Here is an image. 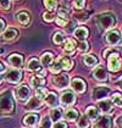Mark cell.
<instances>
[{
  "mask_svg": "<svg viewBox=\"0 0 122 128\" xmlns=\"http://www.w3.org/2000/svg\"><path fill=\"white\" fill-rule=\"evenodd\" d=\"M46 95H48V90L43 87L36 90V98H38L39 100H45Z\"/></svg>",
  "mask_w": 122,
  "mask_h": 128,
  "instance_id": "836d02e7",
  "label": "cell"
},
{
  "mask_svg": "<svg viewBox=\"0 0 122 128\" xmlns=\"http://www.w3.org/2000/svg\"><path fill=\"white\" fill-rule=\"evenodd\" d=\"M83 62H84V65L87 66V67H94V66H96L98 65V59L94 56V55H86L84 58H83Z\"/></svg>",
  "mask_w": 122,
  "mask_h": 128,
  "instance_id": "cb8c5ba5",
  "label": "cell"
},
{
  "mask_svg": "<svg viewBox=\"0 0 122 128\" xmlns=\"http://www.w3.org/2000/svg\"><path fill=\"white\" fill-rule=\"evenodd\" d=\"M0 8H1L2 10H9L11 8L10 0H0Z\"/></svg>",
  "mask_w": 122,
  "mask_h": 128,
  "instance_id": "60d3db41",
  "label": "cell"
},
{
  "mask_svg": "<svg viewBox=\"0 0 122 128\" xmlns=\"http://www.w3.org/2000/svg\"><path fill=\"white\" fill-rule=\"evenodd\" d=\"M0 54H1V49H0Z\"/></svg>",
  "mask_w": 122,
  "mask_h": 128,
  "instance_id": "c3c4849f",
  "label": "cell"
},
{
  "mask_svg": "<svg viewBox=\"0 0 122 128\" xmlns=\"http://www.w3.org/2000/svg\"><path fill=\"white\" fill-rule=\"evenodd\" d=\"M74 48H76V44H74L73 39L68 38V39L65 40L64 46H62V50H64L66 54H72V52H73V50H74Z\"/></svg>",
  "mask_w": 122,
  "mask_h": 128,
  "instance_id": "603a6c76",
  "label": "cell"
},
{
  "mask_svg": "<svg viewBox=\"0 0 122 128\" xmlns=\"http://www.w3.org/2000/svg\"><path fill=\"white\" fill-rule=\"evenodd\" d=\"M60 62H61V66H62V70H70L72 67V61L68 58L64 56V58H60Z\"/></svg>",
  "mask_w": 122,
  "mask_h": 128,
  "instance_id": "d6a6232c",
  "label": "cell"
},
{
  "mask_svg": "<svg viewBox=\"0 0 122 128\" xmlns=\"http://www.w3.org/2000/svg\"><path fill=\"white\" fill-rule=\"evenodd\" d=\"M74 18H76V21H80V22H84V21L88 20L89 17H88V14L83 12V14H76V15H74Z\"/></svg>",
  "mask_w": 122,
  "mask_h": 128,
  "instance_id": "8d00e7d4",
  "label": "cell"
},
{
  "mask_svg": "<svg viewBox=\"0 0 122 128\" xmlns=\"http://www.w3.org/2000/svg\"><path fill=\"white\" fill-rule=\"evenodd\" d=\"M4 70H5V67H4V65H2V64L0 62V73H1V72H2Z\"/></svg>",
  "mask_w": 122,
  "mask_h": 128,
  "instance_id": "f6af8a7d",
  "label": "cell"
},
{
  "mask_svg": "<svg viewBox=\"0 0 122 128\" xmlns=\"http://www.w3.org/2000/svg\"><path fill=\"white\" fill-rule=\"evenodd\" d=\"M5 79H6L8 82H10V83L17 84L21 79H22V72H21L20 70H17V68L10 70V71H8V72H6V74H5Z\"/></svg>",
  "mask_w": 122,
  "mask_h": 128,
  "instance_id": "8992f818",
  "label": "cell"
},
{
  "mask_svg": "<svg viewBox=\"0 0 122 128\" xmlns=\"http://www.w3.org/2000/svg\"><path fill=\"white\" fill-rule=\"evenodd\" d=\"M70 22V14L68 11L65 9H60L58 12V18H56V23L60 27H66L67 23Z\"/></svg>",
  "mask_w": 122,
  "mask_h": 128,
  "instance_id": "ba28073f",
  "label": "cell"
},
{
  "mask_svg": "<svg viewBox=\"0 0 122 128\" xmlns=\"http://www.w3.org/2000/svg\"><path fill=\"white\" fill-rule=\"evenodd\" d=\"M65 40H66V37H65V34H64L62 32H56V33L54 34L52 42H54L55 44H64Z\"/></svg>",
  "mask_w": 122,
  "mask_h": 128,
  "instance_id": "4dcf8cb0",
  "label": "cell"
},
{
  "mask_svg": "<svg viewBox=\"0 0 122 128\" xmlns=\"http://www.w3.org/2000/svg\"><path fill=\"white\" fill-rule=\"evenodd\" d=\"M70 78L66 73H58L56 76L52 77V84L59 89H64L68 86Z\"/></svg>",
  "mask_w": 122,
  "mask_h": 128,
  "instance_id": "277c9868",
  "label": "cell"
},
{
  "mask_svg": "<svg viewBox=\"0 0 122 128\" xmlns=\"http://www.w3.org/2000/svg\"><path fill=\"white\" fill-rule=\"evenodd\" d=\"M120 84H121V87H122V79H121V82H120Z\"/></svg>",
  "mask_w": 122,
  "mask_h": 128,
  "instance_id": "7dc6e473",
  "label": "cell"
},
{
  "mask_svg": "<svg viewBox=\"0 0 122 128\" xmlns=\"http://www.w3.org/2000/svg\"><path fill=\"white\" fill-rule=\"evenodd\" d=\"M30 86L33 87V88L36 89H39L42 88L44 84H45V79L43 78V77H38V76H34V77H32L30 80Z\"/></svg>",
  "mask_w": 122,
  "mask_h": 128,
  "instance_id": "7402d4cb",
  "label": "cell"
},
{
  "mask_svg": "<svg viewBox=\"0 0 122 128\" xmlns=\"http://www.w3.org/2000/svg\"><path fill=\"white\" fill-rule=\"evenodd\" d=\"M4 28H5V22H4V20L0 18V32L4 30Z\"/></svg>",
  "mask_w": 122,
  "mask_h": 128,
  "instance_id": "7bdbcfd3",
  "label": "cell"
},
{
  "mask_svg": "<svg viewBox=\"0 0 122 128\" xmlns=\"http://www.w3.org/2000/svg\"><path fill=\"white\" fill-rule=\"evenodd\" d=\"M40 104H42V100H39L38 98L34 96V98H32L30 101H28L26 108H28V110H36V108H40Z\"/></svg>",
  "mask_w": 122,
  "mask_h": 128,
  "instance_id": "f1b7e54d",
  "label": "cell"
},
{
  "mask_svg": "<svg viewBox=\"0 0 122 128\" xmlns=\"http://www.w3.org/2000/svg\"><path fill=\"white\" fill-rule=\"evenodd\" d=\"M45 104L50 108H55L59 104V98L55 93H48L46 98H45Z\"/></svg>",
  "mask_w": 122,
  "mask_h": 128,
  "instance_id": "ffe728a7",
  "label": "cell"
},
{
  "mask_svg": "<svg viewBox=\"0 0 122 128\" xmlns=\"http://www.w3.org/2000/svg\"><path fill=\"white\" fill-rule=\"evenodd\" d=\"M54 128H67V126H66V123L65 122H56L55 124H54Z\"/></svg>",
  "mask_w": 122,
  "mask_h": 128,
  "instance_id": "b9f144b4",
  "label": "cell"
},
{
  "mask_svg": "<svg viewBox=\"0 0 122 128\" xmlns=\"http://www.w3.org/2000/svg\"><path fill=\"white\" fill-rule=\"evenodd\" d=\"M38 115L37 114H28L26 115L23 118V124L27 126V127H34L38 122Z\"/></svg>",
  "mask_w": 122,
  "mask_h": 128,
  "instance_id": "2e32d148",
  "label": "cell"
},
{
  "mask_svg": "<svg viewBox=\"0 0 122 128\" xmlns=\"http://www.w3.org/2000/svg\"><path fill=\"white\" fill-rule=\"evenodd\" d=\"M27 70L28 71H33V72H38L39 70H40V62H39V60L37 59H30L28 61V64H27Z\"/></svg>",
  "mask_w": 122,
  "mask_h": 128,
  "instance_id": "d4e9b609",
  "label": "cell"
},
{
  "mask_svg": "<svg viewBox=\"0 0 122 128\" xmlns=\"http://www.w3.org/2000/svg\"><path fill=\"white\" fill-rule=\"evenodd\" d=\"M14 100L10 92H5L0 95V115H10L14 111Z\"/></svg>",
  "mask_w": 122,
  "mask_h": 128,
  "instance_id": "6da1fadb",
  "label": "cell"
},
{
  "mask_svg": "<svg viewBox=\"0 0 122 128\" xmlns=\"http://www.w3.org/2000/svg\"><path fill=\"white\" fill-rule=\"evenodd\" d=\"M89 49V44L84 40V42H81L80 44H78V51H81V52H86V51H88Z\"/></svg>",
  "mask_w": 122,
  "mask_h": 128,
  "instance_id": "74e56055",
  "label": "cell"
},
{
  "mask_svg": "<svg viewBox=\"0 0 122 128\" xmlns=\"http://www.w3.org/2000/svg\"><path fill=\"white\" fill-rule=\"evenodd\" d=\"M16 20L20 22L21 24H23V26H26V24H28L30 21V16L28 12H26V11H21L18 14H16Z\"/></svg>",
  "mask_w": 122,
  "mask_h": 128,
  "instance_id": "44dd1931",
  "label": "cell"
},
{
  "mask_svg": "<svg viewBox=\"0 0 122 128\" xmlns=\"http://www.w3.org/2000/svg\"><path fill=\"white\" fill-rule=\"evenodd\" d=\"M15 94H16V98L18 99V100H21V101H26L27 99L30 98V90L26 84H23V86H18L17 88L15 89Z\"/></svg>",
  "mask_w": 122,
  "mask_h": 128,
  "instance_id": "52a82bcc",
  "label": "cell"
},
{
  "mask_svg": "<svg viewBox=\"0 0 122 128\" xmlns=\"http://www.w3.org/2000/svg\"><path fill=\"white\" fill-rule=\"evenodd\" d=\"M78 115L80 114H78L77 110H74V108H67L66 112H65V118L67 121H74V120L78 118Z\"/></svg>",
  "mask_w": 122,
  "mask_h": 128,
  "instance_id": "83f0119b",
  "label": "cell"
},
{
  "mask_svg": "<svg viewBox=\"0 0 122 128\" xmlns=\"http://www.w3.org/2000/svg\"><path fill=\"white\" fill-rule=\"evenodd\" d=\"M43 20L45 21V22H51V21H54V14L49 11V12H44L43 14Z\"/></svg>",
  "mask_w": 122,
  "mask_h": 128,
  "instance_id": "ab89813d",
  "label": "cell"
},
{
  "mask_svg": "<svg viewBox=\"0 0 122 128\" xmlns=\"http://www.w3.org/2000/svg\"><path fill=\"white\" fill-rule=\"evenodd\" d=\"M17 36H18V32H17V30H15V28H8V30L2 33L1 39L4 40V42H11V40L15 39Z\"/></svg>",
  "mask_w": 122,
  "mask_h": 128,
  "instance_id": "e0dca14e",
  "label": "cell"
},
{
  "mask_svg": "<svg viewBox=\"0 0 122 128\" xmlns=\"http://www.w3.org/2000/svg\"><path fill=\"white\" fill-rule=\"evenodd\" d=\"M44 6L49 11H54L58 6V0H43Z\"/></svg>",
  "mask_w": 122,
  "mask_h": 128,
  "instance_id": "1f68e13d",
  "label": "cell"
},
{
  "mask_svg": "<svg viewBox=\"0 0 122 128\" xmlns=\"http://www.w3.org/2000/svg\"><path fill=\"white\" fill-rule=\"evenodd\" d=\"M111 101L115 104V105H117V106L122 108V94L121 93H115V94L112 95Z\"/></svg>",
  "mask_w": 122,
  "mask_h": 128,
  "instance_id": "e575fe53",
  "label": "cell"
},
{
  "mask_svg": "<svg viewBox=\"0 0 122 128\" xmlns=\"http://www.w3.org/2000/svg\"><path fill=\"white\" fill-rule=\"evenodd\" d=\"M60 101L64 106H70V105H73V104H74L76 96H74V94H73L72 92L67 90V92H64V93L61 94Z\"/></svg>",
  "mask_w": 122,
  "mask_h": 128,
  "instance_id": "9c48e42d",
  "label": "cell"
},
{
  "mask_svg": "<svg viewBox=\"0 0 122 128\" xmlns=\"http://www.w3.org/2000/svg\"><path fill=\"white\" fill-rule=\"evenodd\" d=\"M86 115L90 120H98L99 118V110L94 106H89L86 108Z\"/></svg>",
  "mask_w": 122,
  "mask_h": 128,
  "instance_id": "484cf974",
  "label": "cell"
},
{
  "mask_svg": "<svg viewBox=\"0 0 122 128\" xmlns=\"http://www.w3.org/2000/svg\"><path fill=\"white\" fill-rule=\"evenodd\" d=\"M73 34H74V37H76L78 40L84 42V40L87 39L89 32H88V30H87L86 27H77L76 30H73Z\"/></svg>",
  "mask_w": 122,
  "mask_h": 128,
  "instance_id": "ac0fdd59",
  "label": "cell"
},
{
  "mask_svg": "<svg viewBox=\"0 0 122 128\" xmlns=\"http://www.w3.org/2000/svg\"><path fill=\"white\" fill-rule=\"evenodd\" d=\"M73 8L78 11L83 10V8H84V0H74L73 1Z\"/></svg>",
  "mask_w": 122,
  "mask_h": 128,
  "instance_id": "d590c367",
  "label": "cell"
},
{
  "mask_svg": "<svg viewBox=\"0 0 122 128\" xmlns=\"http://www.w3.org/2000/svg\"><path fill=\"white\" fill-rule=\"evenodd\" d=\"M54 62V55L51 52H44L40 58V64L44 67H49Z\"/></svg>",
  "mask_w": 122,
  "mask_h": 128,
  "instance_id": "d6986e66",
  "label": "cell"
},
{
  "mask_svg": "<svg viewBox=\"0 0 122 128\" xmlns=\"http://www.w3.org/2000/svg\"><path fill=\"white\" fill-rule=\"evenodd\" d=\"M98 108L102 110L104 114H109L112 111V101L109 99H102L98 101Z\"/></svg>",
  "mask_w": 122,
  "mask_h": 128,
  "instance_id": "9a60e30c",
  "label": "cell"
},
{
  "mask_svg": "<svg viewBox=\"0 0 122 128\" xmlns=\"http://www.w3.org/2000/svg\"><path fill=\"white\" fill-rule=\"evenodd\" d=\"M77 127L78 128H89L90 127V121L87 115H82L78 118V122H77Z\"/></svg>",
  "mask_w": 122,
  "mask_h": 128,
  "instance_id": "4316f807",
  "label": "cell"
},
{
  "mask_svg": "<svg viewBox=\"0 0 122 128\" xmlns=\"http://www.w3.org/2000/svg\"><path fill=\"white\" fill-rule=\"evenodd\" d=\"M95 128H111V117L108 115H104L96 120Z\"/></svg>",
  "mask_w": 122,
  "mask_h": 128,
  "instance_id": "4fadbf2b",
  "label": "cell"
},
{
  "mask_svg": "<svg viewBox=\"0 0 122 128\" xmlns=\"http://www.w3.org/2000/svg\"><path fill=\"white\" fill-rule=\"evenodd\" d=\"M71 87L77 93H83L86 90V83L81 78H73L71 82Z\"/></svg>",
  "mask_w": 122,
  "mask_h": 128,
  "instance_id": "5bb4252c",
  "label": "cell"
},
{
  "mask_svg": "<svg viewBox=\"0 0 122 128\" xmlns=\"http://www.w3.org/2000/svg\"><path fill=\"white\" fill-rule=\"evenodd\" d=\"M93 77L98 82H105V80H108V71L102 66H98L93 71Z\"/></svg>",
  "mask_w": 122,
  "mask_h": 128,
  "instance_id": "30bf717a",
  "label": "cell"
},
{
  "mask_svg": "<svg viewBox=\"0 0 122 128\" xmlns=\"http://www.w3.org/2000/svg\"><path fill=\"white\" fill-rule=\"evenodd\" d=\"M9 64L14 68L20 70L23 66V56L20 54H11L9 56Z\"/></svg>",
  "mask_w": 122,
  "mask_h": 128,
  "instance_id": "8fae6325",
  "label": "cell"
},
{
  "mask_svg": "<svg viewBox=\"0 0 122 128\" xmlns=\"http://www.w3.org/2000/svg\"><path fill=\"white\" fill-rule=\"evenodd\" d=\"M110 93V89L105 88V87H98V88H94L93 90V99L94 100H102L108 94Z\"/></svg>",
  "mask_w": 122,
  "mask_h": 128,
  "instance_id": "7c38bea8",
  "label": "cell"
},
{
  "mask_svg": "<svg viewBox=\"0 0 122 128\" xmlns=\"http://www.w3.org/2000/svg\"><path fill=\"white\" fill-rule=\"evenodd\" d=\"M50 127H51V118L49 116H46L42 121V128H50Z\"/></svg>",
  "mask_w": 122,
  "mask_h": 128,
  "instance_id": "f35d334b",
  "label": "cell"
},
{
  "mask_svg": "<svg viewBox=\"0 0 122 128\" xmlns=\"http://www.w3.org/2000/svg\"><path fill=\"white\" fill-rule=\"evenodd\" d=\"M104 40L108 45L110 46H116V45H120L122 42V37L120 34L118 30H110L108 32L105 36H104Z\"/></svg>",
  "mask_w": 122,
  "mask_h": 128,
  "instance_id": "3957f363",
  "label": "cell"
},
{
  "mask_svg": "<svg viewBox=\"0 0 122 128\" xmlns=\"http://www.w3.org/2000/svg\"><path fill=\"white\" fill-rule=\"evenodd\" d=\"M2 79H4V78H2V76H0V83L2 82Z\"/></svg>",
  "mask_w": 122,
  "mask_h": 128,
  "instance_id": "bcb514c9",
  "label": "cell"
},
{
  "mask_svg": "<svg viewBox=\"0 0 122 128\" xmlns=\"http://www.w3.org/2000/svg\"><path fill=\"white\" fill-rule=\"evenodd\" d=\"M61 117H62V111H61V108H52V110H51L50 118L52 120V121H55V122H59Z\"/></svg>",
  "mask_w": 122,
  "mask_h": 128,
  "instance_id": "f546056e",
  "label": "cell"
},
{
  "mask_svg": "<svg viewBox=\"0 0 122 128\" xmlns=\"http://www.w3.org/2000/svg\"><path fill=\"white\" fill-rule=\"evenodd\" d=\"M121 59L118 58V54H116V52H114L111 54L110 56H109V60H108V67L110 71L112 72H116V71H118V70L121 68Z\"/></svg>",
  "mask_w": 122,
  "mask_h": 128,
  "instance_id": "5b68a950",
  "label": "cell"
},
{
  "mask_svg": "<svg viewBox=\"0 0 122 128\" xmlns=\"http://www.w3.org/2000/svg\"><path fill=\"white\" fill-rule=\"evenodd\" d=\"M116 122H117V124L122 128V116H120V117L117 118V121H116Z\"/></svg>",
  "mask_w": 122,
  "mask_h": 128,
  "instance_id": "ee69618b",
  "label": "cell"
},
{
  "mask_svg": "<svg viewBox=\"0 0 122 128\" xmlns=\"http://www.w3.org/2000/svg\"><path fill=\"white\" fill-rule=\"evenodd\" d=\"M96 22L99 24V27L104 30H111L112 27L115 26V16L112 15L111 12H102L100 15L96 16Z\"/></svg>",
  "mask_w": 122,
  "mask_h": 128,
  "instance_id": "7a4b0ae2",
  "label": "cell"
}]
</instances>
